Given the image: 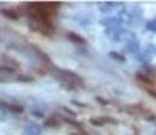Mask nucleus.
<instances>
[{
    "label": "nucleus",
    "mask_w": 156,
    "mask_h": 135,
    "mask_svg": "<svg viewBox=\"0 0 156 135\" xmlns=\"http://www.w3.org/2000/svg\"><path fill=\"white\" fill-rule=\"evenodd\" d=\"M68 37H69L71 41H75L76 43H80V45L86 43V41L83 39L82 37H79V35H76V34H73V32H69V34H68Z\"/></svg>",
    "instance_id": "obj_1"
},
{
    "label": "nucleus",
    "mask_w": 156,
    "mask_h": 135,
    "mask_svg": "<svg viewBox=\"0 0 156 135\" xmlns=\"http://www.w3.org/2000/svg\"><path fill=\"white\" fill-rule=\"evenodd\" d=\"M2 14L3 15H7V18H11V19H16V18L19 16V15L15 12V11H11V10L10 11H8V10H3Z\"/></svg>",
    "instance_id": "obj_2"
},
{
    "label": "nucleus",
    "mask_w": 156,
    "mask_h": 135,
    "mask_svg": "<svg viewBox=\"0 0 156 135\" xmlns=\"http://www.w3.org/2000/svg\"><path fill=\"white\" fill-rule=\"evenodd\" d=\"M148 29L156 31V20H154V22H151V23H148Z\"/></svg>",
    "instance_id": "obj_3"
},
{
    "label": "nucleus",
    "mask_w": 156,
    "mask_h": 135,
    "mask_svg": "<svg viewBox=\"0 0 156 135\" xmlns=\"http://www.w3.org/2000/svg\"><path fill=\"white\" fill-rule=\"evenodd\" d=\"M148 92H149V95H151V96H154V97L156 99V92H155V91H152V89H149Z\"/></svg>",
    "instance_id": "obj_4"
}]
</instances>
